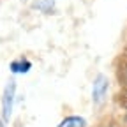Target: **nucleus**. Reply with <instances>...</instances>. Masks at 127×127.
<instances>
[{
    "mask_svg": "<svg viewBox=\"0 0 127 127\" xmlns=\"http://www.w3.org/2000/svg\"><path fill=\"white\" fill-rule=\"evenodd\" d=\"M0 127H4V122H2V120H0Z\"/></svg>",
    "mask_w": 127,
    "mask_h": 127,
    "instance_id": "39448f33",
    "label": "nucleus"
},
{
    "mask_svg": "<svg viewBox=\"0 0 127 127\" xmlns=\"http://www.w3.org/2000/svg\"><path fill=\"white\" fill-rule=\"evenodd\" d=\"M30 67H32V64L28 60H14L11 64V71L16 72V74H25V72L30 71Z\"/></svg>",
    "mask_w": 127,
    "mask_h": 127,
    "instance_id": "20e7f679",
    "label": "nucleus"
},
{
    "mask_svg": "<svg viewBox=\"0 0 127 127\" xmlns=\"http://www.w3.org/2000/svg\"><path fill=\"white\" fill-rule=\"evenodd\" d=\"M57 127H87V122H85L83 117H76V115H72V117L64 118Z\"/></svg>",
    "mask_w": 127,
    "mask_h": 127,
    "instance_id": "7ed1b4c3",
    "label": "nucleus"
},
{
    "mask_svg": "<svg viewBox=\"0 0 127 127\" xmlns=\"http://www.w3.org/2000/svg\"><path fill=\"white\" fill-rule=\"evenodd\" d=\"M14 94H16V81H11L5 85L4 94H2V117L4 122L11 120V113H12V104H14Z\"/></svg>",
    "mask_w": 127,
    "mask_h": 127,
    "instance_id": "f257e3e1",
    "label": "nucleus"
},
{
    "mask_svg": "<svg viewBox=\"0 0 127 127\" xmlns=\"http://www.w3.org/2000/svg\"><path fill=\"white\" fill-rule=\"evenodd\" d=\"M106 92H108V79H106V76L99 74L97 78H95L94 88H92V99H94V102L99 104V102L104 99Z\"/></svg>",
    "mask_w": 127,
    "mask_h": 127,
    "instance_id": "f03ea898",
    "label": "nucleus"
}]
</instances>
